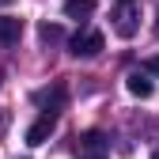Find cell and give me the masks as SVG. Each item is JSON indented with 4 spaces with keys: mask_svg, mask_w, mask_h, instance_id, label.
<instances>
[{
    "mask_svg": "<svg viewBox=\"0 0 159 159\" xmlns=\"http://www.w3.org/2000/svg\"><path fill=\"white\" fill-rule=\"evenodd\" d=\"M110 19H114L117 38H133L136 30H140V8H136L133 0H121V4H117V11H114Z\"/></svg>",
    "mask_w": 159,
    "mask_h": 159,
    "instance_id": "obj_1",
    "label": "cell"
},
{
    "mask_svg": "<svg viewBox=\"0 0 159 159\" xmlns=\"http://www.w3.org/2000/svg\"><path fill=\"white\" fill-rule=\"evenodd\" d=\"M102 46H106V38L98 34V30H80V34H72V42H68V53L72 57H98L102 53Z\"/></svg>",
    "mask_w": 159,
    "mask_h": 159,
    "instance_id": "obj_2",
    "label": "cell"
},
{
    "mask_svg": "<svg viewBox=\"0 0 159 159\" xmlns=\"http://www.w3.org/2000/svg\"><path fill=\"white\" fill-rule=\"evenodd\" d=\"M53 129H57V114H42V117H38V121L27 129V144H30V148L46 144L49 136H53Z\"/></svg>",
    "mask_w": 159,
    "mask_h": 159,
    "instance_id": "obj_3",
    "label": "cell"
},
{
    "mask_svg": "<svg viewBox=\"0 0 159 159\" xmlns=\"http://www.w3.org/2000/svg\"><path fill=\"white\" fill-rule=\"evenodd\" d=\"M65 98H68V95H65V87H61V84H53V87H42V91H34V102L42 106L46 114H57V110L65 106Z\"/></svg>",
    "mask_w": 159,
    "mask_h": 159,
    "instance_id": "obj_4",
    "label": "cell"
},
{
    "mask_svg": "<svg viewBox=\"0 0 159 159\" xmlns=\"http://www.w3.org/2000/svg\"><path fill=\"white\" fill-rule=\"evenodd\" d=\"M19 38H23V19L0 15V46H15Z\"/></svg>",
    "mask_w": 159,
    "mask_h": 159,
    "instance_id": "obj_5",
    "label": "cell"
},
{
    "mask_svg": "<svg viewBox=\"0 0 159 159\" xmlns=\"http://www.w3.org/2000/svg\"><path fill=\"white\" fill-rule=\"evenodd\" d=\"M125 87H129V95H136V98H152V91H155L144 68H140V72H129V76H125Z\"/></svg>",
    "mask_w": 159,
    "mask_h": 159,
    "instance_id": "obj_6",
    "label": "cell"
},
{
    "mask_svg": "<svg viewBox=\"0 0 159 159\" xmlns=\"http://www.w3.org/2000/svg\"><path fill=\"white\" fill-rule=\"evenodd\" d=\"M80 152H106V133L87 129L84 136H80Z\"/></svg>",
    "mask_w": 159,
    "mask_h": 159,
    "instance_id": "obj_7",
    "label": "cell"
},
{
    "mask_svg": "<svg viewBox=\"0 0 159 159\" xmlns=\"http://www.w3.org/2000/svg\"><path fill=\"white\" fill-rule=\"evenodd\" d=\"M65 15L68 19H87V15H95V0H65Z\"/></svg>",
    "mask_w": 159,
    "mask_h": 159,
    "instance_id": "obj_8",
    "label": "cell"
},
{
    "mask_svg": "<svg viewBox=\"0 0 159 159\" xmlns=\"http://www.w3.org/2000/svg\"><path fill=\"white\" fill-rule=\"evenodd\" d=\"M38 38H42L46 46H57L65 38V30H61V23H42V27H38Z\"/></svg>",
    "mask_w": 159,
    "mask_h": 159,
    "instance_id": "obj_9",
    "label": "cell"
},
{
    "mask_svg": "<svg viewBox=\"0 0 159 159\" xmlns=\"http://www.w3.org/2000/svg\"><path fill=\"white\" fill-rule=\"evenodd\" d=\"M144 72H152V76H159V57H148V61H144Z\"/></svg>",
    "mask_w": 159,
    "mask_h": 159,
    "instance_id": "obj_10",
    "label": "cell"
},
{
    "mask_svg": "<svg viewBox=\"0 0 159 159\" xmlns=\"http://www.w3.org/2000/svg\"><path fill=\"white\" fill-rule=\"evenodd\" d=\"M80 159H106V152H80Z\"/></svg>",
    "mask_w": 159,
    "mask_h": 159,
    "instance_id": "obj_11",
    "label": "cell"
},
{
    "mask_svg": "<svg viewBox=\"0 0 159 159\" xmlns=\"http://www.w3.org/2000/svg\"><path fill=\"white\" fill-rule=\"evenodd\" d=\"M155 34H159V15H155Z\"/></svg>",
    "mask_w": 159,
    "mask_h": 159,
    "instance_id": "obj_12",
    "label": "cell"
},
{
    "mask_svg": "<svg viewBox=\"0 0 159 159\" xmlns=\"http://www.w3.org/2000/svg\"><path fill=\"white\" fill-rule=\"evenodd\" d=\"M152 159H159V152H155V155H152Z\"/></svg>",
    "mask_w": 159,
    "mask_h": 159,
    "instance_id": "obj_13",
    "label": "cell"
},
{
    "mask_svg": "<svg viewBox=\"0 0 159 159\" xmlns=\"http://www.w3.org/2000/svg\"><path fill=\"white\" fill-rule=\"evenodd\" d=\"M0 4H8V0H0Z\"/></svg>",
    "mask_w": 159,
    "mask_h": 159,
    "instance_id": "obj_14",
    "label": "cell"
},
{
    "mask_svg": "<svg viewBox=\"0 0 159 159\" xmlns=\"http://www.w3.org/2000/svg\"><path fill=\"white\" fill-rule=\"evenodd\" d=\"M117 4H121V0H117Z\"/></svg>",
    "mask_w": 159,
    "mask_h": 159,
    "instance_id": "obj_15",
    "label": "cell"
}]
</instances>
